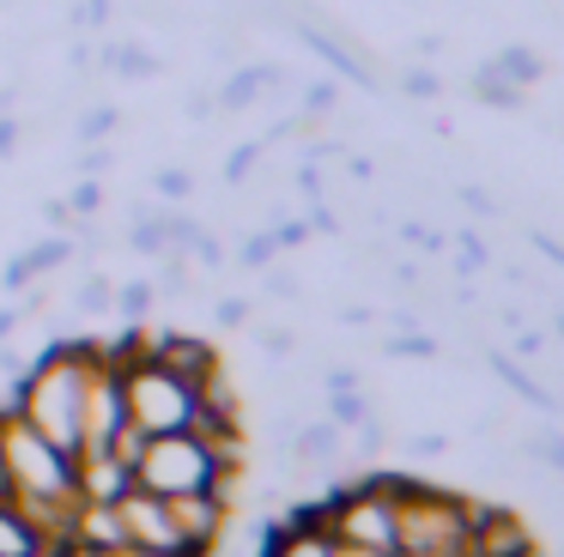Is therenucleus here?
Segmentation results:
<instances>
[{"label": "nucleus", "instance_id": "1", "mask_svg": "<svg viewBox=\"0 0 564 557\" xmlns=\"http://www.w3.org/2000/svg\"><path fill=\"white\" fill-rule=\"evenodd\" d=\"M467 496L431 479H394V551H462Z\"/></svg>", "mask_w": 564, "mask_h": 557}, {"label": "nucleus", "instance_id": "2", "mask_svg": "<svg viewBox=\"0 0 564 557\" xmlns=\"http://www.w3.org/2000/svg\"><path fill=\"white\" fill-rule=\"evenodd\" d=\"M116 375H122V406H128V424H134V430L171 436V430H188V424H195V382L164 370L159 358L134 351Z\"/></svg>", "mask_w": 564, "mask_h": 557}, {"label": "nucleus", "instance_id": "3", "mask_svg": "<svg viewBox=\"0 0 564 557\" xmlns=\"http://www.w3.org/2000/svg\"><path fill=\"white\" fill-rule=\"evenodd\" d=\"M134 484L140 491H159V496L213 491V484H219V460H213V448L200 443L195 430L147 436V448H140V460H134Z\"/></svg>", "mask_w": 564, "mask_h": 557}, {"label": "nucleus", "instance_id": "4", "mask_svg": "<svg viewBox=\"0 0 564 557\" xmlns=\"http://www.w3.org/2000/svg\"><path fill=\"white\" fill-rule=\"evenodd\" d=\"M116 515H122V539L128 545H147V551H164V557H195L188 539L176 533V521H171V503H164L159 491L128 484V491L116 496Z\"/></svg>", "mask_w": 564, "mask_h": 557}, {"label": "nucleus", "instance_id": "5", "mask_svg": "<svg viewBox=\"0 0 564 557\" xmlns=\"http://www.w3.org/2000/svg\"><path fill=\"white\" fill-rule=\"evenodd\" d=\"M462 551L467 557H528V551H540V539L516 509L474 503V496H467V545Z\"/></svg>", "mask_w": 564, "mask_h": 557}, {"label": "nucleus", "instance_id": "6", "mask_svg": "<svg viewBox=\"0 0 564 557\" xmlns=\"http://www.w3.org/2000/svg\"><path fill=\"white\" fill-rule=\"evenodd\" d=\"M140 351H147V358H159L164 370H176L183 382H195V387L219 370V351H213L207 334H176V327L152 334V327H140Z\"/></svg>", "mask_w": 564, "mask_h": 557}, {"label": "nucleus", "instance_id": "7", "mask_svg": "<svg viewBox=\"0 0 564 557\" xmlns=\"http://www.w3.org/2000/svg\"><path fill=\"white\" fill-rule=\"evenodd\" d=\"M164 503H171V521H176V533L188 539V551L213 557L225 521H231V503H225L219 491H176V496H164Z\"/></svg>", "mask_w": 564, "mask_h": 557}, {"label": "nucleus", "instance_id": "8", "mask_svg": "<svg viewBox=\"0 0 564 557\" xmlns=\"http://www.w3.org/2000/svg\"><path fill=\"white\" fill-rule=\"evenodd\" d=\"M134 484V472L116 455H74V496H91V503H116V496Z\"/></svg>", "mask_w": 564, "mask_h": 557}, {"label": "nucleus", "instance_id": "9", "mask_svg": "<svg viewBox=\"0 0 564 557\" xmlns=\"http://www.w3.org/2000/svg\"><path fill=\"white\" fill-rule=\"evenodd\" d=\"M486 370L498 375V382L510 387L516 400H528V406H540V412H564V394H558V387H540V382H534V370H528L522 358H510V351H491Z\"/></svg>", "mask_w": 564, "mask_h": 557}, {"label": "nucleus", "instance_id": "10", "mask_svg": "<svg viewBox=\"0 0 564 557\" xmlns=\"http://www.w3.org/2000/svg\"><path fill=\"white\" fill-rule=\"evenodd\" d=\"M256 557H334V539L328 527H268L261 533V551Z\"/></svg>", "mask_w": 564, "mask_h": 557}, {"label": "nucleus", "instance_id": "11", "mask_svg": "<svg viewBox=\"0 0 564 557\" xmlns=\"http://www.w3.org/2000/svg\"><path fill=\"white\" fill-rule=\"evenodd\" d=\"M43 545V533L25 521V509L13 496H0V557H31Z\"/></svg>", "mask_w": 564, "mask_h": 557}, {"label": "nucleus", "instance_id": "12", "mask_svg": "<svg viewBox=\"0 0 564 557\" xmlns=\"http://www.w3.org/2000/svg\"><path fill=\"white\" fill-rule=\"evenodd\" d=\"M370 412H377V406H370V394H365L358 382H352V387H328V418L340 424V430H352V424H365Z\"/></svg>", "mask_w": 564, "mask_h": 557}, {"label": "nucleus", "instance_id": "13", "mask_svg": "<svg viewBox=\"0 0 564 557\" xmlns=\"http://www.w3.org/2000/svg\"><path fill=\"white\" fill-rule=\"evenodd\" d=\"M389 351H394V358H437V339H425V334L406 327L401 339H389Z\"/></svg>", "mask_w": 564, "mask_h": 557}, {"label": "nucleus", "instance_id": "14", "mask_svg": "<svg viewBox=\"0 0 564 557\" xmlns=\"http://www.w3.org/2000/svg\"><path fill=\"white\" fill-rule=\"evenodd\" d=\"M449 443H455L449 430H425V436H406V448H413L419 460H437V455H449Z\"/></svg>", "mask_w": 564, "mask_h": 557}, {"label": "nucleus", "instance_id": "15", "mask_svg": "<svg viewBox=\"0 0 564 557\" xmlns=\"http://www.w3.org/2000/svg\"><path fill=\"white\" fill-rule=\"evenodd\" d=\"M116 303H122V309L140 321V315L152 309V285H147V278H134V285H122V291H116Z\"/></svg>", "mask_w": 564, "mask_h": 557}, {"label": "nucleus", "instance_id": "16", "mask_svg": "<svg viewBox=\"0 0 564 557\" xmlns=\"http://www.w3.org/2000/svg\"><path fill=\"white\" fill-rule=\"evenodd\" d=\"M110 303H116L110 278H91V285L79 291V309H86V315H104V309H110Z\"/></svg>", "mask_w": 564, "mask_h": 557}, {"label": "nucleus", "instance_id": "17", "mask_svg": "<svg viewBox=\"0 0 564 557\" xmlns=\"http://www.w3.org/2000/svg\"><path fill=\"white\" fill-rule=\"evenodd\" d=\"M62 261H67V242H43V249L25 254L19 266H25V273H50V266H62Z\"/></svg>", "mask_w": 564, "mask_h": 557}, {"label": "nucleus", "instance_id": "18", "mask_svg": "<svg viewBox=\"0 0 564 557\" xmlns=\"http://www.w3.org/2000/svg\"><path fill=\"white\" fill-rule=\"evenodd\" d=\"M261 346H268L273 358H285V351H292V327H268V334H261Z\"/></svg>", "mask_w": 564, "mask_h": 557}, {"label": "nucleus", "instance_id": "19", "mask_svg": "<svg viewBox=\"0 0 564 557\" xmlns=\"http://www.w3.org/2000/svg\"><path fill=\"white\" fill-rule=\"evenodd\" d=\"M540 351H546V339H540V334H522V339H516V351H510V358H522V363H534V358H540Z\"/></svg>", "mask_w": 564, "mask_h": 557}, {"label": "nucleus", "instance_id": "20", "mask_svg": "<svg viewBox=\"0 0 564 557\" xmlns=\"http://www.w3.org/2000/svg\"><path fill=\"white\" fill-rule=\"evenodd\" d=\"M334 557H394V551H377V545H340V539H334Z\"/></svg>", "mask_w": 564, "mask_h": 557}, {"label": "nucleus", "instance_id": "21", "mask_svg": "<svg viewBox=\"0 0 564 557\" xmlns=\"http://www.w3.org/2000/svg\"><path fill=\"white\" fill-rule=\"evenodd\" d=\"M13 327H19V309H0V346L13 339Z\"/></svg>", "mask_w": 564, "mask_h": 557}, {"label": "nucleus", "instance_id": "22", "mask_svg": "<svg viewBox=\"0 0 564 557\" xmlns=\"http://www.w3.org/2000/svg\"><path fill=\"white\" fill-rule=\"evenodd\" d=\"M394 557H467V551H394Z\"/></svg>", "mask_w": 564, "mask_h": 557}, {"label": "nucleus", "instance_id": "23", "mask_svg": "<svg viewBox=\"0 0 564 557\" xmlns=\"http://www.w3.org/2000/svg\"><path fill=\"white\" fill-rule=\"evenodd\" d=\"M528 557H540V551H528Z\"/></svg>", "mask_w": 564, "mask_h": 557}]
</instances>
